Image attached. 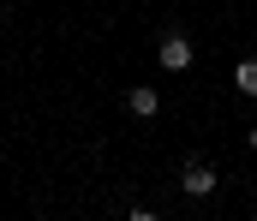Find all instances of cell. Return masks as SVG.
Wrapping results in <instances>:
<instances>
[{
  "instance_id": "6da1fadb",
  "label": "cell",
  "mask_w": 257,
  "mask_h": 221,
  "mask_svg": "<svg viewBox=\"0 0 257 221\" xmlns=\"http://www.w3.org/2000/svg\"><path fill=\"white\" fill-rule=\"evenodd\" d=\"M156 54H162V72H192V36L186 30H168Z\"/></svg>"
},
{
  "instance_id": "7a4b0ae2",
  "label": "cell",
  "mask_w": 257,
  "mask_h": 221,
  "mask_svg": "<svg viewBox=\"0 0 257 221\" xmlns=\"http://www.w3.org/2000/svg\"><path fill=\"white\" fill-rule=\"evenodd\" d=\"M215 185H221V173H215L209 161H186V167H180V191H186V197H209Z\"/></svg>"
},
{
  "instance_id": "3957f363",
  "label": "cell",
  "mask_w": 257,
  "mask_h": 221,
  "mask_svg": "<svg viewBox=\"0 0 257 221\" xmlns=\"http://www.w3.org/2000/svg\"><path fill=\"white\" fill-rule=\"evenodd\" d=\"M126 108L138 114V120H156V114H162V96H156L150 84H132V90H126Z\"/></svg>"
},
{
  "instance_id": "277c9868",
  "label": "cell",
  "mask_w": 257,
  "mask_h": 221,
  "mask_svg": "<svg viewBox=\"0 0 257 221\" xmlns=\"http://www.w3.org/2000/svg\"><path fill=\"white\" fill-rule=\"evenodd\" d=\"M233 90L239 96H257V60H239L233 66Z\"/></svg>"
},
{
  "instance_id": "5b68a950",
  "label": "cell",
  "mask_w": 257,
  "mask_h": 221,
  "mask_svg": "<svg viewBox=\"0 0 257 221\" xmlns=\"http://www.w3.org/2000/svg\"><path fill=\"white\" fill-rule=\"evenodd\" d=\"M132 221H162V215H156V209H132Z\"/></svg>"
},
{
  "instance_id": "8992f818",
  "label": "cell",
  "mask_w": 257,
  "mask_h": 221,
  "mask_svg": "<svg viewBox=\"0 0 257 221\" xmlns=\"http://www.w3.org/2000/svg\"><path fill=\"white\" fill-rule=\"evenodd\" d=\"M245 144H251V155H257V126H251V138H245Z\"/></svg>"
}]
</instances>
